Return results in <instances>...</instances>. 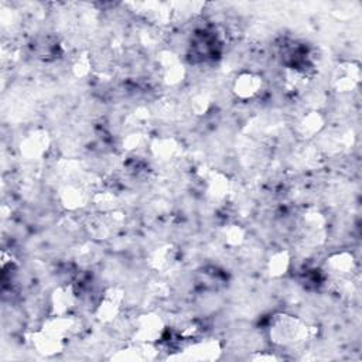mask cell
I'll use <instances>...</instances> for the list:
<instances>
[{
	"instance_id": "cell-1",
	"label": "cell",
	"mask_w": 362,
	"mask_h": 362,
	"mask_svg": "<svg viewBox=\"0 0 362 362\" xmlns=\"http://www.w3.org/2000/svg\"><path fill=\"white\" fill-rule=\"evenodd\" d=\"M304 331L305 327H303L301 322L294 317L280 315L270 327V337L280 345H291L303 339Z\"/></svg>"
},
{
	"instance_id": "cell-2",
	"label": "cell",
	"mask_w": 362,
	"mask_h": 362,
	"mask_svg": "<svg viewBox=\"0 0 362 362\" xmlns=\"http://www.w3.org/2000/svg\"><path fill=\"white\" fill-rule=\"evenodd\" d=\"M262 78L255 74H243L235 82V93L242 99H250L262 89Z\"/></svg>"
}]
</instances>
